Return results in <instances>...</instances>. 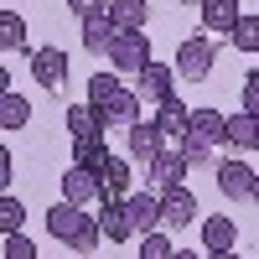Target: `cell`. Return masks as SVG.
<instances>
[{
    "instance_id": "1",
    "label": "cell",
    "mask_w": 259,
    "mask_h": 259,
    "mask_svg": "<svg viewBox=\"0 0 259 259\" xmlns=\"http://www.w3.org/2000/svg\"><path fill=\"white\" fill-rule=\"evenodd\" d=\"M150 62H156V57H150L145 31H119V36H114V47H109V68H114V73H135V78H140Z\"/></svg>"
},
{
    "instance_id": "2",
    "label": "cell",
    "mask_w": 259,
    "mask_h": 259,
    "mask_svg": "<svg viewBox=\"0 0 259 259\" xmlns=\"http://www.w3.org/2000/svg\"><path fill=\"white\" fill-rule=\"evenodd\" d=\"M212 41L207 36H187L182 47H177V62H171V68H177V78H187V83H202L207 73H212Z\"/></svg>"
},
{
    "instance_id": "3",
    "label": "cell",
    "mask_w": 259,
    "mask_h": 259,
    "mask_svg": "<svg viewBox=\"0 0 259 259\" xmlns=\"http://www.w3.org/2000/svg\"><path fill=\"white\" fill-rule=\"evenodd\" d=\"M212 177H218V192H223L228 202H249L259 171H254L249 161H218V166H212Z\"/></svg>"
},
{
    "instance_id": "4",
    "label": "cell",
    "mask_w": 259,
    "mask_h": 259,
    "mask_svg": "<svg viewBox=\"0 0 259 259\" xmlns=\"http://www.w3.org/2000/svg\"><path fill=\"white\" fill-rule=\"evenodd\" d=\"M197 218H202V212H197L192 187H177V192H166V197H161V228H166V233H187Z\"/></svg>"
},
{
    "instance_id": "5",
    "label": "cell",
    "mask_w": 259,
    "mask_h": 259,
    "mask_svg": "<svg viewBox=\"0 0 259 259\" xmlns=\"http://www.w3.org/2000/svg\"><path fill=\"white\" fill-rule=\"evenodd\" d=\"M145 177H150V192L166 197V192L187 187V182H182V177H187V156H182V150H161V156L145 166Z\"/></svg>"
},
{
    "instance_id": "6",
    "label": "cell",
    "mask_w": 259,
    "mask_h": 259,
    "mask_svg": "<svg viewBox=\"0 0 259 259\" xmlns=\"http://www.w3.org/2000/svg\"><path fill=\"white\" fill-rule=\"evenodd\" d=\"M166 140V130L156 124V119H145V124H130V140H124V150H130V161H135V166H150V161H156L161 156V145Z\"/></svg>"
},
{
    "instance_id": "7",
    "label": "cell",
    "mask_w": 259,
    "mask_h": 259,
    "mask_svg": "<svg viewBox=\"0 0 259 259\" xmlns=\"http://www.w3.org/2000/svg\"><path fill=\"white\" fill-rule=\"evenodd\" d=\"M47 228H52V239L57 244H78V233L89 228V212H83L78 202H52V212H47Z\"/></svg>"
},
{
    "instance_id": "8",
    "label": "cell",
    "mask_w": 259,
    "mask_h": 259,
    "mask_svg": "<svg viewBox=\"0 0 259 259\" xmlns=\"http://www.w3.org/2000/svg\"><path fill=\"white\" fill-rule=\"evenodd\" d=\"M124 212H130V223H135L140 239L161 233V197H156V192H130V197H124Z\"/></svg>"
},
{
    "instance_id": "9",
    "label": "cell",
    "mask_w": 259,
    "mask_h": 259,
    "mask_svg": "<svg viewBox=\"0 0 259 259\" xmlns=\"http://www.w3.org/2000/svg\"><path fill=\"white\" fill-rule=\"evenodd\" d=\"M62 202H104V182H99V171L89 166H68V177H62Z\"/></svg>"
},
{
    "instance_id": "10",
    "label": "cell",
    "mask_w": 259,
    "mask_h": 259,
    "mask_svg": "<svg viewBox=\"0 0 259 259\" xmlns=\"http://www.w3.org/2000/svg\"><path fill=\"white\" fill-rule=\"evenodd\" d=\"M31 78L41 89H62V83H68V57H62V47H36L31 52Z\"/></svg>"
},
{
    "instance_id": "11",
    "label": "cell",
    "mask_w": 259,
    "mask_h": 259,
    "mask_svg": "<svg viewBox=\"0 0 259 259\" xmlns=\"http://www.w3.org/2000/svg\"><path fill=\"white\" fill-rule=\"evenodd\" d=\"M135 94H140V99H150V104L171 99V94H177V68H166V62H150V68L135 78Z\"/></svg>"
},
{
    "instance_id": "12",
    "label": "cell",
    "mask_w": 259,
    "mask_h": 259,
    "mask_svg": "<svg viewBox=\"0 0 259 259\" xmlns=\"http://www.w3.org/2000/svg\"><path fill=\"white\" fill-rule=\"evenodd\" d=\"M130 177H135V161L130 156H109L99 171V182H104V202H124L130 197Z\"/></svg>"
},
{
    "instance_id": "13",
    "label": "cell",
    "mask_w": 259,
    "mask_h": 259,
    "mask_svg": "<svg viewBox=\"0 0 259 259\" xmlns=\"http://www.w3.org/2000/svg\"><path fill=\"white\" fill-rule=\"evenodd\" d=\"M197 16H202V26H207V31L233 36V26H239L244 6H239V0H202V6H197Z\"/></svg>"
},
{
    "instance_id": "14",
    "label": "cell",
    "mask_w": 259,
    "mask_h": 259,
    "mask_svg": "<svg viewBox=\"0 0 259 259\" xmlns=\"http://www.w3.org/2000/svg\"><path fill=\"white\" fill-rule=\"evenodd\" d=\"M99 109H104V119H109V124H124V130H130V124H140V94L119 83V89H114L109 99H104Z\"/></svg>"
},
{
    "instance_id": "15",
    "label": "cell",
    "mask_w": 259,
    "mask_h": 259,
    "mask_svg": "<svg viewBox=\"0 0 259 259\" xmlns=\"http://www.w3.org/2000/svg\"><path fill=\"white\" fill-rule=\"evenodd\" d=\"M187 135H197L202 145H228V114H218V109H192Z\"/></svg>"
},
{
    "instance_id": "16",
    "label": "cell",
    "mask_w": 259,
    "mask_h": 259,
    "mask_svg": "<svg viewBox=\"0 0 259 259\" xmlns=\"http://www.w3.org/2000/svg\"><path fill=\"white\" fill-rule=\"evenodd\" d=\"M99 228H104V239H109V244H130V239H135V223H130L124 202H104V212H99Z\"/></svg>"
},
{
    "instance_id": "17",
    "label": "cell",
    "mask_w": 259,
    "mask_h": 259,
    "mask_svg": "<svg viewBox=\"0 0 259 259\" xmlns=\"http://www.w3.org/2000/svg\"><path fill=\"white\" fill-rule=\"evenodd\" d=\"M68 130H73V140H83V135H104V130H109V119H104V109H94V104H68Z\"/></svg>"
},
{
    "instance_id": "18",
    "label": "cell",
    "mask_w": 259,
    "mask_h": 259,
    "mask_svg": "<svg viewBox=\"0 0 259 259\" xmlns=\"http://www.w3.org/2000/svg\"><path fill=\"white\" fill-rule=\"evenodd\" d=\"M156 124L166 130V135H187V124H192V109H187V104H182V94H171V99H161L156 104Z\"/></svg>"
},
{
    "instance_id": "19",
    "label": "cell",
    "mask_w": 259,
    "mask_h": 259,
    "mask_svg": "<svg viewBox=\"0 0 259 259\" xmlns=\"http://www.w3.org/2000/svg\"><path fill=\"white\" fill-rule=\"evenodd\" d=\"M202 244H207V254H228L233 244H239L233 218H202Z\"/></svg>"
},
{
    "instance_id": "20",
    "label": "cell",
    "mask_w": 259,
    "mask_h": 259,
    "mask_svg": "<svg viewBox=\"0 0 259 259\" xmlns=\"http://www.w3.org/2000/svg\"><path fill=\"white\" fill-rule=\"evenodd\" d=\"M145 16H150L145 0H109V21L119 31H145Z\"/></svg>"
},
{
    "instance_id": "21",
    "label": "cell",
    "mask_w": 259,
    "mask_h": 259,
    "mask_svg": "<svg viewBox=\"0 0 259 259\" xmlns=\"http://www.w3.org/2000/svg\"><path fill=\"white\" fill-rule=\"evenodd\" d=\"M114 150L104 145V135H83L73 140V166H89V171H104V161H109Z\"/></svg>"
},
{
    "instance_id": "22",
    "label": "cell",
    "mask_w": 259,
    "mask_h": 259,
    "mask_svg": "<svg viewBox=\"0 0 259 259\" xmlns=\"http://www.w3.org/2000/svg\"><path fill=\"white\" fill-rule=\"evenodd\" d=\"M228 145L233 150H259V119L254 114H228Z\"/></svg>"
},
{
    "instance_id": "23",
    "label": "cell",
    "mask_w": 259,
    "mask_h": 259,
    "mask_svg": "<svg viewBox=\"0 0 259 259\" xmlns=\"http://www.w3.org/2000/svg\"><path fill=\"white\" fill-rule=\"evenodd\" d=\"M114 36H119V26H114L109 16L83 21V47H89V52H109V47H114Z\"/></svg>"
},
{
    "instance_id": "24",
    "label": "cell",
    "mask_w": 259,
    "mask_h": 259,
    "mask_svg": "<svg viewBox=\"0 0 259 259\" xmlns=\"http://www.w3.org/2000/svg\"><path fill=\"white\" fill-rule=\"evenodd\" d=\"M26 119H31V104L26 99H21V94H0V130H6V135L26 130Z\"/></svg>"
},
{
    "instance_id": "25",
    "label": "cell",
    "mask_w": 259,
    "mask_h": 259,
    "mask_svg": "<svg viewBox=\"0 0 259 259\" xmlns=\"http://www.w3.org/2000/svg\"><path fill=\"white\" fill-rule=\"evenodd\" d=\"M0 52H26V21H21V11H0Z\"/></svg>"
},
{
    "instance_id": "26",
    "label": "cell",
    "mask_w": 259,
    "mask_h": 259,
    "mask_svg": "<svg viewBox=\"0 0 259 259\" xmlns=\"http://www.w3.org/2000/svg\"><path fill=\"white\" fill-rule=\"evenodd\" d=\"M228 41H233L239 52H259V16H254V11H244V16H239V26H233V36H228Z\"/></svg>"
},
{
    "instance_id": "27",
    "label": "cell",
    "mask_w": 259,
    "mask_h": 259,
    "mask_svg": "<svg viewBox=\"0 0 259 259\" xmlns=\"http://www.w3.org/2000/svg\"><path fill=\"white\" fill-rule=\"evenodd\" d=\"M140 259H177V244L166 239V228L150 233V239H140Z\"/></svg>"
},
{
    "instance_id": "28",
    "label": "cell",
    "mask_w": 259,
    "mask_h": 259,
    "mask_svg": "<svg viewBox=\"0 0 259 259\" xmlns=\"http://www.w3.org/2000/svg\"><path fill=\"white\" fill-rule=\"evenodd\" d=\"M182 156L187 166H212V145H202L197 135H182Z\"/></svg>"
},
{
    "instance_id": "29",
    "label": "cell",
    "mask_w": 259,
    "mask_h": 259,
    "mask_svg": "<svg viewBox=\"0 0 259 259\" xmlns=\"http://www.w3.org/2000/svg\"><path fill=\"white\" fill-rule=\"evenodd\" d=\"M21 218H26V207H21L16 197H0V228H6V233H21Z\"/></svg>"
},
{
    "instance_id": "30",
    "label": "cell",
    "mask_w": 259,
    "mask_h": 259,
    "mask_svg": "<svg viewBox=\"0 0 259 259\" xmlns=\"http://www.w3.org/2000/svg\"><path fill=\"white\" fill-rule=\"evenodd\" d=\"M6 259H36V244L26 233H6Z\"/></svg>"
},
{
    "instance_id": "31",
    "label": "cell",
    "mask_w": 259,
    "mask_h": 259,
    "mask_svg": "<svg viewBox=\"0 0 259 259\" xmlns=\"http://www.w3.org/2000/svg\"><path fill=\"white\" fill-rule=\"evenodd\" d=\"M68 11L78 21H94V16H109V0H68Z\"/></svg>"
},
{
    "instance_id": "32",
    "label": "cell",
    "mask_w": 259,
    "mask_h": 259,
    "mask_svg": "<svg viewBox=\"0 0 259 259\" xmlns=\"http://www.w3.org/2000/svg\"><path fill=\"white\" fill-rule=\"evenodd\" d=\"M244 114H254V119H259V73H249V78H244Z\"/></svg>"
},
{
    "instance_id": "33",
    "label": "cell",
    "mask_w": 259,
    "mask_h": 259,
    "mask_svg": "<svg viewBox=\"0 0 259 259\" xmlns=\"http://www.w3.org/2000/svg\"><path fill=\"white\" fill-rule=\"evenodd\" d=\"M177 259H202V254H192V249H177Z\"/></svg>"
},
{
    "instance_id": "34",
    "label": "cell",
    "mask_w": 259,
    "mask_h": 259,
    "mask_svg": "<svg viewBox=\"0 0 259 259\" xmlns=\"http://www.w3.org/2000/svg\"><path fill=\"white\" fill-rule=\"evenodd\" d=\"M207 259H239V254H233V249H228V254H207Z\"/></svg>"
},
{
    "instance_id": "35",
    "label": "cell",
    "mask_w": 259,
    "mask_h": 259,
    "mask_svg": "<svg viewBox=\"0 0 259 259\" xmlns=\"http://www.w3.org/2000/svg\"><path fill=\"white\" fill-rule=\"evenodd\" d=\"M249 202H259V182H254V197H249Z\"/></svg>"
},
{
    "instance_id": "36",
    "label": "cell",
    "mask_w": 259,
    "mask_h": 259,
    "mask_svg": "<svg viewBox=\"0 0 259 259\" xmlns=\"http://www.w3.org/2000/svg\"><path fill=\"white\" fill-rule=\"evenodd\" d=\"M182 6H202V0H182Z\"/></svg>"
},
{
    "instance_id": "37",
    "label": "cell",
    "mask_w": 259,
    "mask_h": 259,
    "mask_svg": "<svg viewBox=\"0 0 259 259\" xmlns=\"http://www.w3.org/2000/svg\"><path fill=\"white\" fill-rule=\"evenodd\" d=\"M83 259H89V254H83Z\"/></svg>"
}]
</instances>
